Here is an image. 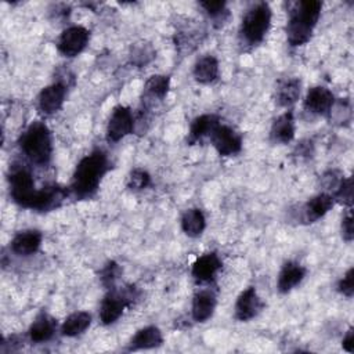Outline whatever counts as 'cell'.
Wrapping results in <instances>:
<instances>
[{
	"label": "cell",
	"mask_w": 354,
	"mask_h": 354,
	"mask_svg": "<svg viewBox=\"0 0 354 354\" xmlns=\"http://www.w3.org/2000/svg\"><path fill=\"white\" fill-rule=\"evenodd\" d=\"M342 235H343V239L347 241V242H351L353 238H354V230H353V216L351 213L348 212L343 220H342Z\"/></svg>",
	"instance_id": "34"
},
{
	"label": "cell",
	"mask_w": 354,
	"mask_h": 354,
	"mask_svg": "<svg viewBox=\"0 0 354 354\" xmlns=\"http://www.w3.org/2000/svg\"><path fill=\"white\" fill-rule=\"evenodd\" d=\"M162 343H163L162 332L156 326H145L133 336L129 344V350L136 351V350L153 348V347H159Z\"/></svg>",
	"instance_id": "21"
},
{
	"label": "cell",
	"mask_w": 354,
	"mask_h": 354,
	"mask_svg": "<svg viewBox=\"0 0 354 354\" xmlns=\"http://www.w3.org/2000/svg\"><path fill=\"white\" fill-rule=\"evenodd\" d=\"M140 297L136 286L129 285L120 290L109 289L100 307V319L104 325H111L119 319L127 306H131Z\"/></svg>",
	"instance_id": "5"
},
{
	"label": "cell",
	"mask_w": 354,
	"mask_h": 354,
	"mask_svg": "<svg viewBox=\"0 0 354 354\" xmlns=\"http://www.w3.org/2000/svg\"><path fill=\"white\" fill-rule=\"evenodd\" d=\"M108 170V158L101 149L93 151L90 155H86L77 163L73 178H72V191L79 198H90L98 189L101 178Z\"/></svg>",
	"instance_id": "2"
},
{
	"label": "cell",
	"mask_w": 354,
	"mask_h": 354,
	"mask_svg": "<svg viewBox=\"0 0 354 354\" xmlns=\"http://www.w3.org/2000/svg\"><path fill=\"white\" fill-rule=\"evenodd\" d=\"M218 124H220V119L212 113H206V115H201V116L195 118L189 127L188 142L195 144L206 136L210 137V134Z\"/></svg>",
	"instance_id": "20"
},
{
	"label": "cell",
	"mask_w": 354,
	"mask_h": 354,
	"mask_svg": "<svg viewBox=\"0 0 354 354\" xmlns=\"http://www.w3.org/2000/svg\"><path fill=\"white\" fill-rule=\"evenodd\" d=\"M216 308V293L210 289L199 290L192 300V318L196 322L207 321Z\"/></svg>",
	"instance_id": "17"
},
{
	"label": "cell",
	"mask_w": 354,
	"mask_h": 354,
	"mask_svg": "<svg viewBox=\"0 0 354 354\" xmlns=\"http://www.w3.org/2000/svg\"><path fill=\"white\" fill-rule=\"evenodd\" d=\"M149 183H151V176L148 174L147 170L140 169V167L131 170L129 174V178H127V187L134 191L147 188L149 185Z\"/></svg>",
	"instance_id": "29"
},
{
	"label": "cell",
	"mask_w": 354,
	"mask_h": 354,
	"mask_svg": "<svg viewBox=\"0 0 354 354\" xmlns=\"http://www.w3.org/2000/svg\"><path fill=\"white\" fill-rule=\"evenodd\" d=\"M322 3L317 0H304L290 3L289 19L286 25V37L290 46L306 44L313 35L319 14Z\"/></svg>",
	"instance_id": "1"
},
{
	"label": "cell",
	"mask_w": 354,
	"mask_h": 354,
	"mask_svg": "<svg viewBox=\"0 0 354 354\" xmlns=\"http://www.w3.org/2000/svg\"><path fill=\"white\" fill-rule=\"evenodd\" d=\"M300 90H301V82L296 77H290L279 82L277 87V102L281 106H290L300 97Z\"/></svg>",
	"instance_id": "25"
},
{
	"label": "cell",
	"mask_w": 354,
	"mask_h": 354,
	"mask_svg": "<svg viewBox=\"0 0 354 354\" xmlns=\"http://www.w3.org/2000/svg\"><path fill=\"white\" fill-rule=\"evenodd\" d=\"M335 198L344 205L353 203V180H351V177L342 180L340 185L335 191Z\"/></svg>",
	"instance_id": "30"
},
{
	"label": "cell",
	"mask_w": 354,
	"mask_h": 354,
	"mask_svg": "<svg viewBox=\"0 0 354 354\" xmlns=\"http://www.w3.org/2000/svg\"><path fill=\"white\" fill-rule=\"evenodd\" d=\"M133 129H134V118L131 115V111L123 105H118L116 108H113L106 126L108 141H112V142L120 141L127 134H130Z\"/></svg>",
	"instance_id": "9"
},
{
	"label": "cell",
	"mask_w": 354,
	"mask_h": 354,
	"mask_svg": "<svg viewBox=\"0 0 354 354\" xmlns=\"http://www.w3.org/2000/svg\"><path fill=\"white\" fill-rule=\"evenodd\" d=\"M206 227V218L201 209H188L181 217V228L183 231L191 236H199Z\"/></svg>",
	"instance_id": "26"
},
{
	"label": "cell",
	"mask_w": 354,
	"mask_h": 354,
	"mask_svg": "<svg viewBox=\"0 0 354 354\" xmlns=\"http://www.w3.org/2000/svg\"><path fill=\"white\" fill-rule=\"evenodd\" d=\"M88 37H90V32L86 28L80 25L69 26L61 33L58 39V43H57L58 51L62 55L72 58L84 50V47L88 43Z\"/></svg>",
	"instance_id": "7"
},
{
	"label": "cell",
	"mask_w": 354,
	"mask_h": 354,
	"mask_svg": "<svg viewBox=\"0 0 354 354\" xmlns=\"http://www.w3.org/2000/svg\"><path fill=\"white\" fill-rule=\"evenodd\" d=\"M91 324V315L86 311H76L68 315L61 326V333L68 337L83 333Z\"/></svg>",
	"instance_id": "24"
},
{
	"label": "cell",
	"mask_w": 354,
	"mask_h": 354,
	"mask_svg": "<svg viewBox=\"0 0 354 354\" xmlns=\"http://www.w3.org/2000/svg\"><path fill=\"white\" fill-rule=\"evenodd\" d=\"M210 141L221 156H232L242 149L241 136L230 126L221 123L210 134Z\"/></svg>",
	"instance_id": "8"
},
{
	"label": "cell",
	"mask_w": 354,
	"mask_h": 354,
	"mask_svg": "<svg viewBox=\"0 0 354 354\" xmlns=\"http://www.w3.org/2000/svg\"><path fill=\"white\" fill-rule=\"evenodd\" d=\"M333 206V196L329 194H318L313 196L304 206L301 212V218L306 223H314L318 218L324 217Z\"/></svg>",
	"instance_id": "18"
},
{
	"label": "cell",
	"mask_w": 354,
	"mask_h": 354,
	"mask_svg": "<svg viewBox=\"0 0 354 354\" xmlns=\"http://www.w3.org/2000/svg\"><path fill=\"white\" fill-rule=\"evenodd\" d=\"M263 301L253 286L246 288L236 299L235 318L238 321H249L254 318L263 308Z\"/></svg>",
	"instance_id": "10"
},
{
	"label": "cell",
	"mask_w": 354,
	"mask_h": 354,
	"mask_svg": "<svg viewBox=\"0 0 354 354\" xmlns=\"http://www.w3.org/2000/svg\"><path fill=\"white\" fill-rule=\"evenodd\" d=\"M170 79L165 75H153L145 83V91L158 100H163L169 91Z\"/></svg>",
	"instance_id": "27"
},
{
	"label": "cell",
	"mask_w": 354,
	"mask_h": 354,
	"mask_svg": "<svg viewBox=\"0 0 354 354\" xmlns=\"http://www.w3.org/2000/svg\"><path fill=\"white\" fill-rule=\"evenodd\" d=\"M41 239L43 235L37 230L19 231L11 241V250L18 256H30L39 250Z\"/></svg>",
	"instance_id": "15"
},
{
	"label": "cell",
	"mask_w": 354,
	"mask_h": 354,
	"mask_svg": "<svg viewBox=\"0 0 354 354\" xmlns=\"http://www.w3.org/2000/svg\"><path fill=\"white\" fill-rule=\"evenodd\" d=\"M223 263L216 252H209L198 257L191 268V274L196 282H210L217 271L221 268Z\"/></svg>",
	"instance_id": "13"
},
{
	"label": "cell",
	"mask_w": 354,
	"mask_h": 354,
	"mask_svg": "<svg viewBox=\"0 0 354 354\" xmlns=\"http://www.w3.org/2000/svg\"><path fill=\"white\" fill-rule=\"evenodd\" d=\"M8 183L12 201L22 207L30 209L37 192L30 171L24 166H11Z\"/></svg>",
	"instance_id": "6"
},
{
	"label": "cell",
	"mask_w": 354,
	"mask_h": 354,
	"mask_svg": "<svg viewBox=\"0 0 354 354\" xmlns=\"http://www.w3.org/2000/svg\"><path fill=\"white\" fill-rule=\"evenodd\" d=\"M322 180H324V185H325L328 189L336 191L337 187L340 185L343 177H342L336 170H330V171H328V173L324 174Z\"/></svg>",
	"instance_id": "33"
},
{
	"label": "cell",
	"mask_w": 354,
	"mask_h": 354,
	"mask_svg": "<svg viewBox=\"0 0 354 354\" xmlns=\"http://www.w3.org/2000/svg\"><path fill=\"white\" fill-rule=\"evenodd\" d=\"M271 138L275 142L286 144L295 137V118L292 111L279 115L271 126Z\"/></svg>",
	"instance_id": "19"
},
{
	"label": "cell",
	"mask_w": 354,
	"mask_h": 354,
	"mask_svg": "<svg viewBox=\"0 0 354 354\" xmlns=\"http://www.w3.org/2000/svg\"><path fill=\"white\" fill-rule=\"evenodd\" d=\"M19 147L30 162L40 166L47 165L53 153V141L48 127L43 122L30 123L21 136Z\"/></svg>",
	"instance_id": "3"
},
{
	"label": "cell",
	"mask_w": 354,
	"mask_h": 354,
	"mask_svg": "<svg viewBox=\"0 0 354 354\" xmlns=\"http://www.w3.org/2000/svg\"><path fill=\"white\" fill-rule=\"evenodd\" d=\"M337 290L346 297H351L354 293V268H350L337 283Z\"/></svg>",
	"instance_id": "32"
},
{
	"label": "cell",
	"mask_w": 354,
	"mask_h": 354,
	"mask_svg": "<svg viewBox=\"0 0 354 354\" xmlns=\"http://www.w3.org/2000/svg\"><path fill=\"white\" fill-rule=\"evenodd\" d=\"M306 277V268L296 263V261H288L282 266L279 274H278V290L281 293H288L293 288H296L303 278Z\"/></svg>",
	"instance_id": "16"
},
{
	"label": "cell",
	"mask_w": 354,
	"mask_h": 354,
	"mask_svg": "<svg viewBox=\"0 0 354 354\" xmlns=\"http://www.w3.org/2000/svg\"><path fill=\"white\" fill-rule=\"evenodd\" d=\"M120 274H122V270H120L119 264L115 263V261H108L104 266V268L101 270V274H100L101 283L106 289H113L115 288V282L118 281Z\"/></svg>",
	"instance_id": "28"
},
{
	"label": "cell",
	"mask_w": 354,
	"mask_h": 354,
	"mask_svg": "<svg viewBox=\"0 0 354 354\" xmlns=\"http://www.w3.org/2000/svg\"><path fill=\"white\" fill-rule=\"evenodd\" d=\"M65 196L66 192L61 187L54 184L46 185L41 189H37L30 209L37 212H48L51 209L58 207L61 202L65 199Z\"/></svg>",
	"instance_id": "14"
},
{
	"label": "cell",
	"mask_w": 354,
	"mask_h": 354,
	"mask_svg": "<svg viewBox=\"0 0 354 354\" xmlns=\"http://www.w3.org/2000/svg\"><path fill=\"white\" fill-rule=\"evenodd\" d=\"M342 344H343V348L346 351H348V353L354 351V332H353V329H348V332L343 337Z\"/></svg>",
	"instance_id": "35"
},
{
	"label": "cell",
	"mask_w": 354,
	"mask_h": 354,
	"mask_svg": "<svg viewBox=\"0 0 354 354\" xmlns=\"http://www.w3.org/2000/svg\"><path fill=\"white\" fill-rule=\"evenodd\" d=\"M66 95V87L61 82H55L44 87L37 98L39 108L46 115H53L61 109Z\"/></svg>",
	"instance_id": "11"
},
{
	"label": "cell",
	"mask_w": 354,
	"mask_h": 354,
	"mask_svg": "<svg viewBox=\"0 0 354 354\" xmlns=\"http://www.w3.org/2000/svg\"><path fill=\"white\" fill-rule=\"evenodd\" d=\"M201 7L206 11V14L212 18H221L227 12V4L225 1H202Z\"/></svg>",
	"instance_id": "31"
},
{
	"label": "cell",
	"mask_w": 354,
	"mask_h": 354,
	"mask_svg": "<svg viewBox=\"0 0 354 354\" xmlns=\"http://www.w3.org/2000/svg\"><path fill=\"white\" fill-rule=\"evenodd\" d=\"M271 25V8L267 3L253 4L243 15L241 24V35L248 44L256 46L261 43Z\"/></svg>",
	"instance_id": "4"
},
{
	"label": "cell",
	"mask_w": 354,
	"mask_h": 354,
	"mask_svg": "<svg viewBox=\"0 0 354 354\" xmlns=\"http://www.w3.org/2000/svg\"><path fill=\"white\" fill-rule=\"evenodd\" d=\"M194 77L202 84H209L218 77V62L213 55L199 58L194 65Z\"/></svg>",
	"instance_id": "23"
},
{
	"label": "cell",
	"mask_w": 354,
	"mask_h": 354,
	"mask_svg": "<svg viewBox=\"0 0 354 354\" xmlns=\"http://www.w3.org/2000/svg\"><path fill=\"white\" fill-rule=\"evenodd\" d=\"M57 322L47 314H40L29 328V339L35 343L47 342L54 336Z\"/></svg>",
	"instance_id": "22"
},
{
	"label": "cell",
	"mask_w": 354,
	"mask_h": 354,
	"mask_svg": "<svg viewBox=\"0 0 354 354\" xmlns=\"http://www.w3.org/2000/svg\"><path fill=\"white\" fill-rule=\"evenodd\" d=\"M335 104V97L332 91L324 86L311 87L307 91L304 106L307 111L317 115H329Z\"/></svg>",
	"instance_id": "12"
}]
</instances>
